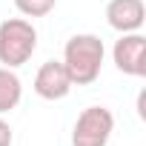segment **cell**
Returning a JSON list of instances; mask_svg holds the SVG:
<instances>
[{
    "label": "cell",
    "instance_id": "cell-1",
    "mask_svg": "<svg viewBox=\"0 0 146 146\" xmlns=\"http://www.w3.org/2000/svg\"><path fill=\"white\" fill-rule=\"evenodd\" d=\"M106 46L98 35H72L63 46V66L72 78V86H89L100 78Z\"/></svg>",
    "mask_w": 146,
    "mask_h": 146
},
{
    "label": "cell",
    "instance_id": "cell-2",
    "mask_svg": "<svg viewBox=\"0 0 146 146\" xmlns=\"http://www.w3.org/2000/svg\"><path fill=\"white\" fill-rule=\"evenodd\" d=\"M37 49V29L26 17H9L0 23V63L17 69L32 60Z\"/></svg>",
    "mask_w": 146,
    "mask_h": 146
},
{
    "label": "cell",
    "instance_id": "cell-3",
    "mask_svg": "<svg viewBox=\"0 0 146 146\" xmlns=\"http://www.w3.org/2000/svg\"><path fill=\"white\" fill-rule=\"evenodd\" d=\"M115 132V115L106 106H86L72 129V146H106Z\"/></svg>",
    "mask_w": 146,
    "mask_h": 146
},
{
    "label": "cell",
    "instance_id": "cell-4",
    "mask_svg": "<svg viewBox=\"0 0 146 146\" xmlns=\"http://www.w3.org/2000/svg\"><path fill=\"white\" fill-rule=\"evenodd\" d=\"M112 60L117 72H123L129 78H143L146 75V37L140 32L120 35V40H115L112 46Z\"/></svg>",
    "mask_w": 146,
    "mask_h": 146
},
{
    "label": "cell",
    "instance_id": "cell-5",
    "mask_svg": "<svg viewBox=\"0 0 146 146\" xmlns=\"http://www.w3.org/2000/svg\"><path fill=\"white\" fill-rule=\"evenodd\" d=\"M72 92V78L63 60H46L35 75V95L43 100H63Z\"/></svg>",
    "mask_w": 146,
    "mask_h": 146
},
{
    "label": "cell",
    "instance_id": "cell-6",
    "mask_svg": "<svg viewBox=\"0 0 146 146\" xmlns=\"http://www.w3.org/2000/svg\"><path fill=\"white\" fill-rule=\"evenodd\" d=\"M143 20H146L143 0H109L106 3V23L120 35L140 32Z\"/></svg>",
    "mask_w": 146,
    "mask_h": 146
},
{
    "label": "cell",
    "instance_id": "cell-7",
    "mask_svg": "<svg viewBox=\"0 0 146 146\" xmlns=\"http://www.w3.org/2000/svg\"><path fill=\"white\" fill-rule=\"evenodd\" d=\"M20 98H23V83L17 78V72L0 66V115L17 109Z\"/></svg>",
    "mask_w": 146,
    "mask_h": 146
},
{
    "label": "cell",
    "instance_id": "cell-8",
    "mask_svg": "<svg viewBox=\"0 0 146 146\" xmlns=\"http://www.w3.org/2000/svg\"><path fill=\"white\" fill-rule=\"evenodd\" d=\"M57 6V0H15V9L23 17H46Z\"/></svg>",
    "mask_w": 146,
    "mask_h": 146
},
{
    "label": "cell",
    "instance_id": "cell-9",
    "mask_svg": "<svg viewBox=\"0 0 146 146\" xmlns=\"http://www.w3.org/2000/svg\"><path fill=\"white\" fill-rule=\"evenodd\" d=\"M15 143V132H12V126L0 117V146H12Z\"/></svg>",
    "mask_w": 146,
    "mask_h": 146
}]
</instances>
